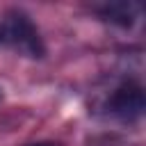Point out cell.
<instances>
[{"label": "cell", "instance_id": "6da1fadb", "mask_svg": "<svg viewBox=\"0 0 146 146\" xmlns=\"http://www.w3.org/2000/svg\"><path fill=\"white\" fill-rule=\"evenodd\" d=\"M0 46H11L27 57L43 55L41 36L25 14H9L0 23Z\"/></svg>", "mask_w": 146, "mask_h": 146}, {"label": "cell", "instance_id": "7a4b0ae2", "mask_svg": "<svg viewBox=\"0 0 146 146\" xmlns=\"http://www.w3.org/2000/svg\"><path fill=\"white\" fill-rule=\"evenodd\" d=\"M107 107H110L112 114H116L123 121H132V119L141 116V112L146 107L141 87H137V84H123V87H119L110 96Z\"/></svg>", "mask_w": 146, "mask_h": 146}, {"label": "cell", "instance_id": "3957f363", "mask_svg": "<svg viewBox=\"0 0 146 146\" xmlns=\"http://www.w3.org/2000/svg\"><path fill=\"white\" fill-rule=\"evenodd\" d=\"M100 14H103L107 21L128 27V25H132V21H135V5H128V2H110V5H105V7L100 9Z\"/></svg>", "mask_w": 146, "mask_h": 146}, {"label": "cell", "instance_id": "277c9868", "mask_svg": "<svg viewBox=\"0 0 146 146\" xmlns=\"http://www.w3.org/2000/svg\"><path fill=\"white\" fill-rule=\"evenodd\" d=\"M27 146H57V144H50V141H41V144H27Z\"/></svg>", "mask_w": 146, "mask_h": 146}]
</instances>
